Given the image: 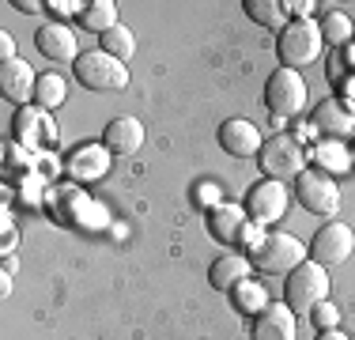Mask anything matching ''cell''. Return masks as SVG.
Listing matches in <instances>:
<instances>
[{
	"label": "cell",
	"mask_w": 355,
	"mask_h": 340,
	"mask_svg": "<svg viewBox=\"0 0 355 340\" xmlns=\"http://www.w3.org/2000/svg\"><path fill=\"white\" fill-rule=\"evenodd\" d=\"M110 151L106 144H83V148H76L69 155V163H64V170L76 178V182H98V178L110 170Z\"/></svg>",
	"instance_id": "obj_16"
},
{
	"label": "cell",
	"mask_w": 355,
	"mask_h": 340,
	"mask_svg": "<svg viewBox=\"0 0 355 340\" xmlns=\"http://www.w3.org/2000/svg\"><path fill=\"white\" fill-rule=\"evenodd\" d=\"M284 8L291 19H314V12H318L314 0H284Z\"/></svg>",
	"instance_id": "obj_30"
},
{
	"label": "cell",
	"mask_w": 355,
	"mask_h": 340,
	"mask_svg": "<svg viewBox=\"0 0 355 340\" xmlns=\"http://www.w3.org/2000/svg\"><path fill=\"white\" fill-rule=\"evenodd\" d=\"M295 201H299L310 216L336 219V212H340V185H336L333 174H325V170H318V167H306L295 178Z\"/></svg>",
	"instance_id": "obj_7"
},
{
	"label": "cell",
	"mask_w": 355,
	"mask_h": 340,
	"mask_svg": "<svg viewBox=\"0 0 355 340\" xmlns=\"http://www.w3.org/2000/svg\"><path fill=\"white\" fill-rule=\"evenodd\" d=\"M57 121L49 117V110L42 106H23L15 114V140L27 144V148H53L57 144Z\"/></svg>",
	"instance_id": "obj_13"
},
{
	"label": "cell",
	"mask_w": 355,
	"mask_h": 340,
	"mask_svg": "<svg viewBox=\"0 0 355 340\" xmlns=\"http://www.w3.org/2000/svg\"><path fill=\"white\" fill-rule=\"evenodd\" d=\"M64 99H69V83H64V76H57V72L38 76L35 106H42V110H49V114H53L57 106H64Z\"/></svg>",
	"instance_id": "obj_25"
},
{
	"label": "cell",
	"mask_w": 355,
	"mask_h": 340,
	"mask_svg": "<svg viewBox=\"0 0 355 340\" xmlns=\"http://www.w3.org/2000/svg\"><path fill=\"white\" fill-rule=\"evenodd\" d=\"M35 46H38V53L53 65H76V57H80V38H76V31L69 23L49 19L46 27H38Z\"/></svg>",
	"instance_id": "obj_11"
},
{
	"label": "cell",
	"mask_w": 355,
	"mask_h": 340,
	"mask_svg": "<svg viewBox=\"0 0 355 340\" xmlns=\"http://www.w3.org/2000/svg\"><path fill=\"white\" fill-rule=\"evenodd\" d=\"M15 238H19V231H15V219L4 212V257L15 250Z\"/></svg>",
	"instance_id": "obj_33"
},
{
	"label": "cell",
	"mask_w": 355,
	"mask_h": 340,
	"mask_svg": "<svg viewBox=\"0 0 355 340\" xmlns=\"http://www.w3.org/2000/svg\"><path fill=\"white\" fill-rule=\"evenodd\" d=\"M72 76L80 87L95 91V95H117L129 87V68H125V61L110 57L106 49H83L72 65Z\"/></svg>",
	"instance_id": "obj_1"
},
{
	"label": "cell",
	"mask_w": 355,
	"mask_h": 340,
	"mask_svg": "<svg viewBox=\"0 0 355 340\" xmlns=\"http://www.w3.org/2000/svg\"><path fill=\"white\" fill-rule=\"evenodd\" d=\"M352 163H355V151H352Z\"/></svg>",
	"instance_id": "obj_38"
},
{
	"label": "cell",
	"mask_w": 355,
	"mask_h": 340,
	"mask_svg": "<svg viewBox=\"0 0 355 340\" xmlns=\"http://www.w3.org/2000/svg\"><path fill=\"white\" fill-rule=\"evenodd\" d=\"M12 8H19V12H42L46 4H38V0H15Z\"/></svg>",
	"instance_id": "obj_34"
},
{
	"label": "cell",
	"mask_w": 355,
	"mask_h": 340,
	"mask_svg": "<svg viewBox=\"0 0 355 340\" xmlns=\"http://www.w3.org/2000/svg\"><path fill=\"white\" fill-rule=\"evenodd\" d=\"M80 23H83V31H95V34H106L110 27H117V4L114 0H91L87 8H83V15H80Z\"/></svg>",
	"instance_id": "obj_24"
},
{
	"label": "cell",
	"mask_w": 355,
	"mask_h": 340,
	"mask_svg": "<svg viewBox=\"0 0 355 340\" xmlns=\"http://www.w3.org/2000/svg\"><path fill=\"white\" fill-rule=\"evenodd\" d=\"M103 144L110 155H137L144 148V125L137 117H114L103 129Z\"/></svg>",
	"instance_id": "obj_17"
},
{
	"label": "cell",
	"mask_w": 355,
	"mask_h": 340,
	"mask_svg": "<svg viewBox=\"0 0 355 340\" xmlns=\"http://www.w3.org/2000/svg\"><path fill=\"white\" fill-rule=\"evenodd\" d=\"M310 91H306V80H302V72H295V68H276L272 76L265 80V106L272 110V117H295L302 106H306Z\"/></svg>",
	"instance_id": "obj_8"
},
{
	"label": "cell",
	"mask_w": 355,
	"mask_h": 340,
	"mask_svg": "<svg viewBox=\"0 0 355 340\" xmlns=\"http://www.w3.org/2000/svg\"><path fill=\"white\" fill-rule=\"evenodd\" d=\"M242 12H246L250 19L257 23V27L276 31V34H280L287 23H291V15H287L284 0H242Z\"/></svg>",
	"instance_id": "obj_21"
},
{
	"label": "cell",
	"mask_w": 355,
	"mask_h": 340,
	"mask_svg": "<svg viewBox=\"0 0 355 340\" xmlns=\"http://www.w3.org/2000/svg\"><path fill=\"white\" fill-rule=\"evenodd\" d=\"M306 148H302V140H295V136H268L265 144H261V174L272 178V182H295V178L306 170Z\"/></svg>",
	"instance_id": "obj_6"
},
{
	"label": "cell",
	"mask_w": 355,
	"mask_h": 340,
	"mask_svg": "<svg viewBox=\"0 0 355 340\" xmlns=\"http://www.w3.org/2000/svg\"><path fill=\"white\" fill-rule=\"evenodd\" d=\"M250 272H253V261L246 257V253H234L231 250V253H223V257L212 261V269H208V284H212L216 291L231 295L242 280H250Z\"/></svg>",
	"instance_id": "obj_18"
},
{
	"label": "cell",
	"mask_w": 355,
	"mask_h": 340,
	"mask_svg": "<svg viewBox=\"0 0 355 340\" xmlns=\"http://www.w3.org/2000/svg\"><path fill=\"white\" fill-rule=\"evenodd\" d=\"M0 295H12V276H8V272L0 276Z\"/></svg>",
	"instance_id": "obj_37"
},
{
	"label": "cell",
	"mask_w": 355,
	"mask_h": 340,
	"mask_svg": "<svg viewBox=\"0 0 355 340\" xmlns=\"http://www.w3.org/2000/svg\"><path fill=\"white\" fill-rule=\"evenodd\" d=\"M193 204L197 208H216V204H223V193H219L216 182H197L193 185Z\"/></svg>",
	"instance_id": "obj_28"
},
{
	"label": "cell",
	"mask_w": 355,
	"mask_h": 340,
	"mask_svg": "<svg viewBox=\"0 0 355 340\" xmlns=\"http://www.w3.org/2000/svg\"><path fill=\"white\" fill-rule=\"evenodd\" d=\"M98 49H106L117 61H129V57L137 53V34L125 27V23H117V27H110L103 38H98Z\"/></svg>",
	"instance_id": "obj_26"
},
{
	"label": "cell",
	"mask_w": 355,
	"mask_h": 340,
	"mask_svg": "<svg viewBox=\"0 0 355 340\" xmlns=\"http://www.w3.org/2000/svg\"><path fill=\"white\" fill-rule=\"evenodd\" d=\"M318 340H352L344 329H325V333H318Z\"/></svg>",
	"instance_id": "obj_35"
},
{
	"label": "cell",
	"mask_w": 355,
	"mask_h": 340,
	"mask_svg": "<svg viewBox=\"0 0 355 340\" xmlns=\"http://www.w3.org/2000/svg\"><path fill=\"white\" fill-rule=\"evenodd\" d=\"M253 340H299L295 310H287L284 303H272L265 314L253 318Z\"/></svg>",
	"instance_id": "obj_15"
},
{
	"label": "cell",
	"mask_w": 355,
	"mask_h": 340,
	"mask_svg": "<svg viewBox=\"0 0 355 340\" xmlns=\"http://www.w3.org/2000/svg\"><path fill=\"white\" fill-rule=\"evenodd\" d=\"M344 65L355 72V42H352V46H344Z\"/></svg>",
	"instance_id": "obj_36"
},
{
	"label": "cell",
	"mask_w": 355,
	"mask_h": 340,
	"mask_svg": "<svg viewBox=\"0 0 355 340\" xmlns=\"http://www.w3.org/2000/svg\"><path fill=\"white\" fill-rule=\"evenodd\" d=\"M208 235H212L219 246H231V250H242V246L253 250V246L265 238V227L253 223L242 204L223 201V204H216V208L208 212Z\"/></svg>",
	"instance_id": "obj_4"
},
{
	"label": "cell",
	"mask_w": 355,
	"mask_h": 340,
	"mask_svg": "<svg viewBox=\"0 0 355 340\" xmlns=\"http://www.w3.org/2000/svg\"><path fill=\"white\" fill-rule=\"evenodd\" d=\"M83 0H49L46 4V12L53 15V23H64V19H72V15H83Z\"/></svg>",
	"instance_id": "obj_29"
},
{
	"label": "cell",
	"mask_w": 355,
	"mask_h": 340,
	"mask_svg": "<svg viewBox=\"0 0 355 340\" xmlns=\"http://www.w3.org/2000/svg\"><path fill=\"white\" fill-rule=\"evenodd\" d=\"M310 159H314V167L318 170H325V174H348V170L355 167L352 163V151L344 148L340 140H325V144H318L314 151H310Z\"/></svg>",
	"instance_id": "obj_22"
},
{
	"label": "cell",
	"mask_w": 355,
	"mask_h": 340,
	"mask_svg": "<svg viewBox=\"0 0 355 340\" xmlns=\"http://www.w3.org/2000/svg\"><path fill=\"white\" fill-rule=\"evenodd\" d=\"M310 318H314V325H318V333H325V329H340V306H333V303H318L314 310H310Z\"/></svg>",
	"instance_id": "obj_27"
},
{
	"label": "cell",
	"mask_w": 355,
	"mask_h": 340,
	"mask_svg": "<svg viewBox=\"0 0 355 340\" xmlns=\"http://www.w3.org/2000/svg\"><path fill=\"white\" fill-rule=\"evenodd\" d=\"M8 61H19V53H15V38L12 34H0V65H8Z\"/></svg>",
	"instance_id": "obj_32"
},
{
	"label": "cell",
	"mask_w": 355,
	"mask_h": 340,
	"mask_svg": "<svg viewBox=\"0 0 355 340\" xmlns=\"http://www.w3.org/2000/svg\"><path fill=\"white\" fill-rule=\"evenodd\" d=\"M318 27H321L325 46H333V49H344V46H352V42H355V27H352L348 12H340V8H333V12L321 15Z\"/></svg>",
	"instance_id": "obj_23"
},
{
	"label": "cell",
	"mask_w": 355,
	"mask_h": 340,
	"mask_svg": "<svg viewBox=\"0 0 355 340\" xmlns=\"http://www.w3.org/2000/svg\"><path fill=\"white\" fill-rule=\"evenodd\" d=\"M0 91H4V99L8 102H15V106H31L35 102V91H38V76H35V68H31L27 61H8V65H0Z\"/></svg>",
	"instance_id": "obj_14"
},
{
	"label": "cell",
	"mask_w": 355,
	"mask_h": 340,
	"mask_svg": "<svg viewBox=\"0 0 355 340\" xmlns=\"http://www.w3.org/2000/svg\"><path fill=\"white\" fill-rule=\"evenodd\" d=\"M246 257L253 261V269L265 272V276H287V272H295L302 261L310 257V253H306V246H302L295 235H287V231H265V238L253 246Z\"/></svg>",
	"instance_id": "obj_2"
},
{
	"label": "cell",
	"mask_w": 355,
	"mask_h": 340,
	"mask_svg": "<svg viewBox=\"0 0 355 340\" xmlns=\"http://www.w3.org/2000/svg\"><path fill=\"white\" fill-rule=\"evenodd\" d=\"M329 299V269L318 265V261H302L295 272H287L284 280V306L287 310H295V318L299 314H310L318 303Z\"/></svg>",
	"instance_id": "obj_5"
},
{
	"label": "cell",
	"mask_w": 355,
	"mask_h": 340,
	"mask_svg": "<svg viewBox=\"0 0 355 340\" xmlns=\"http://www.w3.org/2000/svg\"><path fill=\"white\" fill-rule=\"evenodd\" d=\"M287 204H291V189L287 182H272V178H261L257 185L246 193V216L253 219L257 227H272L287 216Z\"/></svg>",
	"instance_id": "obj_9"
},
{
	"label": "cell",
	"mask_w": 355,
	"mask_h": 340,
	"mask_svg": "<svg viewBox=\"0 0 355 340\" xmlns=\"http://www.w3.org/2000/svg\"><path fill=\"white\" fill-rule=\"evenodd\" d=\"M336 99H340L344 106L355 114V72L352 76H340V95H336Z\"/></svg>",
	"instance_id": "obj_31"
},
{
	"label": "cell",
	"mask_w": 355,
	"mask_h": 340,
	"mask_svg": "<svg viewBox=\"0 0 355 340\" xmlns=\"http://www.w3.org/2000/svg\"><path fill=\"white\" fill-rule=\"evenodd\" d=\"M261 144H265V136H261V129L253 121H246V117H227V121L219 125V148L234 159H257Z\"/></svg>",
	"instance_id": "obj_12"
},
{
	"label": "cell",
	"mask_w": 355,
	"mask_h": 340,
	"mask_svg": "<svg viewBox=\"0 0 355 340\" xmlns=\"http://www.w3.org/2000/svg\"><path fill=\"white\" fill-rule=\"evenodd\" d=\"M314 129H325V133H333V136H352L355 133V114L333 95V99H325L314 110Z\"/></svg>",
	"instance_id": "obj_19"
},
{
	"label": "cell",
	"mask_w": 355,
	"mask_h": 340,
	"mask_svg": "<svg viewBox=\"0 0 355 340\" xmlns=\"http://www.w3.org/2000/svg\"><path fill=\"white\" fill-rule=\"evenodd\" d=\"M231 306L239 314H246V318H257V314H265L268 306H272V299H268V287L250 276V280H242V284L231 291Z\"/></svg>",
	"instance_id": "obj_20"
},
{
	"label": "cell",
	"mask_w": 355,
	"mask_h": 340,
	"mask_svg": "<svg viewBox=\"0 0 355 340\" xmlns=\"http://www.w3.org/2000/svg\"><path fill=\"white\" fill-rule=\"evenodd\" d=\"M355 250V231L348 223H340V219H329L325 227H318V235L310 238L306 253L310 261H318V265L333 269V265H344V261L352 257Z\"/></svg>",
	"instance_id": "obj_10"
},
{
	"label": "cell",
	"mask_w": 355,
	"mask_h": 340,
	"mask_svg": "<svg viewBox=\"0 0 355 340\" xmlns=\"http://www.w3.org/2000/svg\"><path fill=\"white\" fill-rule=\"evenodd\" d=\"M325 53V38H321L318 19H291L276 38V57L284 68H310L318 57Z\"/></svg>",
	"instance_id": "obj_3"
}]
</instances>
